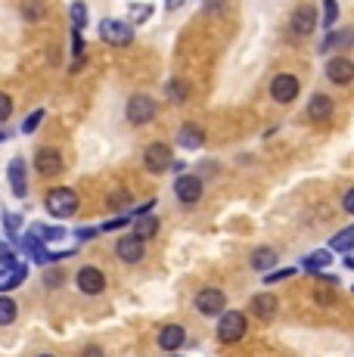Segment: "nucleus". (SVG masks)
I'll list each match as a JSON object with an SVG mask.
<instances>
[{"label":"nucleus","instance_id":"nucleus-1","mask_svg":"<svg viewBox=\"0 0 354 357\" xmlns=\"http://www.w3.org/2000/svg\"><path fill=\"white\" fill-rule=\"evenodd\" d=\"M47 211H50L53 218H59V221L72 218L75 211H78V193L69 187H53L50 193H47Z\"/></svg>","mask_w":354,"mask_h":357},{"label":"nucleus","instance_id":"nucleus-2","mask_svg":"<svg viewBox=\"0 0 354 357\" xmlns=\"http://www.w3.org/2000/svg\"><path fill=\"white\" fill-rule=\"evenodd\" d=\"M246 314L243 311H227L221 314V320H217V339L224 342V345H236V342L246 335Z\"/></svg>","mask_w":354,"mask_h":357},{"label":"nucleus","instance_id":"nucleus-3","mask_svg":"<svg viewBox=\"0 0 354 357\" xmlns=\"http://www.w3.org/2000/svg\"><path fill=\"white\" fill-rule=\"evenodd\" d=\"M100 38L112 47H128L134 40V29L128 22H121V19H103L100 22Z\"/></svg>","mask_w":354,"mask_h":357},{"label":"nucleus","instance_id":"nucleus-4","mask_svg":"<svg viewBox=\"0 0 354 357\" xmlns=\"http://www.w3.org/2000/svg\"><path fill=\"white\" fill-rule=\"evenodd\" d=\"M155 100L146 97V93H137V97L128 100V121L131 125H149V121L155 119Z\"/></svg>","mask_w":354,"mask_h":357},{"label":"nucleus","instance_id":"nucleus-5","mask_svg":"<svg viewBox=\"0 0 354 357\" xmlns=\"http://www.w3.org/2000/svg\"><path fill=\"white\" fill-rule=\"evenodd\" d=\"M143 165H146L153 174H162V171H168L174 165L171 146H168V143H153V146H146V153H143Z\"/></svg>","mask_w":354,"mask_h":357},{"label":"nucleus","instance_id":"nucleus-6","mask_svg":"<svg viewBox=\"0 0 354 357\" xmlns=\"http://www.w3.org/2000/svg\"><path fill=\"white\" fill-rule=\"evenodd\" d=\"M224 305H227V295L221 289H212V286L196 295V311L206 314V317H217V314L224 311Z\"/></svg>","mask_w":354,"mask_h":357},{"label":"nucleus","instance_id":"nucleus-7","mask_svg":"<svg viewBox=\"0 0 354 357\" xmlns=\"http://www.w3.org/2000/svg\"><path fill=\"white\" fill-rule=\"evenodd\" d=\"M174 193H177V199H180L183 205L199 202V199H202V181H199L196 174H183V177H177Z\"/></svg>","mask_w":354,"mask_h":357},{"label":"nucleus","instance_id":"nucleus-8","mask_svg":"<svg viewBox=\"0 0 354 357\" xmlns=\"http://www.w3.org/2000/svg\"><path fill=\"white\" fill-rule=\"evenodd\" d=\"M270 97L277 102H292L298 97V78H292V75H277L274 84H270Z\"/></svg>","mask_w":354,"mask_h":357},{"label":"nucleus","instance_id":"nucleus-9","mask_svg":"<svg viewBox=\"0 0 354 357\" xmlns=\"http://www.w3.org/2000/svg\"><path fill=\"white\" fill-rule=\"evenodd\" d=\"M78 289L84 295H100L106 289V277L97 271V267H81L78 271Z\"/></svg>","mask_w":354,"mask_h":357},{"label":"nucleus","instance_id":"nucleus-10","mask_svg":"<svg viewBox=\"0 0 354 357\" xmlns=\"http://www.w3.org/2000/svg\"><path fill=\"white\" fill-rule=\"evenodd\" d=\"M326 78L332 81V84H348V81H354V63L345 56H336L326 63Z\"/></svg>","mask_w":354,"mask_h":357},{"label":"nucleus","instance_id":"nucleus-11","mask_svg":"<svg viewBox=\"0 0 354 357\" xmlns=\"http://www.w3.org/2000/svg\"><path fill=\"white\" fill-rule=\"evenodd\" d=\"M115 252H118V258L125 261V264H137V261H143V239L140 236H121L118 245H115Z\"/></svg>","mask_w":354,"mask_h":357},{"label":"nucleus","instance_id":"nucleus-12","mask_svg":"<svg viewBox=\"0 0 354 357\" xmlns=\"http://www.w3.org/2000/svg\"><path fill=\"white\" fill-rule=\"evenodd\" d=\"M35 165L44 177H56L59 171H63V155H59L56 149H38Z\"/></svg>","mask_w":354,"mask_h":357},{"label":"nucleus","instance_id":"nucleus-13","mask_svg":"<svg viewBox=\"0 0 354 357\" xmlns=\"http://www.w3.org/2000/svg\"><path fill=\"white\" fill-rule=\"evenodd\" d=\"M317 25V10L314 6H298L295 16H292V34H298V38H305V34H311Z\"/></svg>","mask_w":354,"mask_h":357},{"label":"nucleus","instance_id":"nucleus-14","mask_svg":"<svg viewBox=\"0 0 354 357\" xmlns=\"http://www.w3.org/2000/svg\"><path fill=\"white\" fill-rule=\"evenodd\" d=\"M6 174H10V183H13V193L22 199L29 193V177H25V162L22 159H13L6 165Z\"/></svg>","mask_w":354,"mask_h":357},{"label":"nucleus","instance_id":"nucleus-15","mask_svg":"<svg viewBox=\"0 0 354 357\" xmlns=\"http://www.w3.org/2000/svg\"><path fill=\"white\" fill-rule=\"evenodd\" d=\"M187 345V333H183V326H165L159 333V348L162 351H177V348Z\"/></svg>","mask_w":354,"mask_h":357},{"label":"nucleus","instance_id":"nucleus-16","mask_svg":"<svg viewBox=\"0 0 354 357\" xmlns=\"http://www.w3.org/2000/svg\"><path fill=\"white\" fill-rule=\"evenodd\" d=\"M249 311L255 314V317H261V320H270L277 314V298L270 292L255 295V298H252V305H249Z\"/></svg>","mask_w":354,"mask_h":357},{"label":"nucleus","instance_id":"nucleus-17","mask_svg":"<svg viewBox=\"0 0 354 357\" xmlns=\"http://www.w3.org/2000/svg\"><path fill=\"white\" fill-rule=\"evenodd\" d=\"M177 143H180L183 149H199L202 143H206V130L199 125H183L177 130Z\"/></svg>","mask_w":354,"mask_h":357},{"label":"nucleus","instance_id":"nucleus-18","mask_svg":"<svg viewBox=\"0 0 354 357\" xmlns=\"http://www.w3.org/2000/svg\"><path fill=\"white\" fill-rule=\"evenodd\" d=\"M308 115L314 121H326L332 115V100L326 97V93H314L311 97V102H308Z\"/></svg>","mask_w":354,"mask_h":357},{"label":"nucleus","instance_id":"nucleus-19","mask_svg":"<svg viewBox=\"0 0 354 357\" xmlns=\"http://www.w3.org/2000/svg\"><path fill=\"white\" fill-rule=\"evenodd\" d=\"M351 38H354V31H330L326 34V40L320 44V53H330V50H345V47H351Z\"/></svg>","mask_w":354,"mask_h":357},{"label":"nucleus","instance_id":"nucleus-20","mask_svg":"<svg viewBox=\"0 0 354 357\" xmlns=\"http://www.w3.org/2000/svg\"><path fill=\"white\" fill-rule=\"evenodd\" d=\"M274 264H277V249H268V245H261V249L252 252V267H255V271L268 273Z\"/></svg>","mask_w":354,"mask_h":357},{"label":"nucleus","instance_id":"nucleus-21","mask_svg":"<svg viewBox=\"0 0 354 357\" xmlns=\"http://www.w3.org/2000/svg\"><path fill=\"white\" fill-rule=\"evenodd\" d=\"M326 264H332V252H330V249L311 252V255L302 261V267H305V271H311V273H320V271H323Z\"/></svg>","mask_w":354,"mask_h":357},{"label":"nucleus","instance_id":"nucleus-22","mask_svg":"<svg viewBox=\"0 0 354 357\" xmlns=\"http://www.w3.org/2000/svg\"><path fill=\"white\" fill-rule=\"evenodd\" d=\"M351 249H354V224L339 230L336 236L330 239V252H351Z\"/></svg>","mask_w":354,"mask_h":357},{"label":"nucleus","instance_id":"nucleus-23","mask_svg":"<svg viewBox=\"0 0 354 357\" xmlns=\"http://www.w3.org/2000/svg\"><path fill=\"white\" fill-rule=\"evenodd\" d=\"M155 230H159V221L153 215H143L134 221V236H140V239H153Z\"/></svg>","mask_w":354,"mask_h":357},{"label":"nucleus","instance_id":"nucleus-24","mask_svg":"<svg viewBox=\"0 0 354 357\" xmlns=\"http://www.w3.org/2000/svg\"><path fill=\"white\" fill-rule=\"evenodd\" d=\"M25 277H29V267L25 264H19L16 271H10V277L0 283V292H10V289H19V286L25 283Z\"/></svg>","mask_w":354,"mask_h":357},{"label":"nucleus","instance_id":"nucleus-25","mask_svg":"<svg viewBox=\"0 0 354 357\" xmlns=\"http://www.w3.org/2000/svg\"><path fill=\"white\" fill-rule=\"evenodd\" d=\"M16 320V301L10 295H0V326H10Z\"/></svg>","mask_w":354,"mask_h":357},{"label":"nucleus","instance_id":"nucleus-26","mask_svg":"<svg viewBox=\"0 0 354 357\" xmlns=\"http://www.w3.org/2000/svg\"><path fill=\"white\" fill-rule=\"evenodd\" d=\"M128 16H131V22L143 25L149 16H153V3H131L128 6Z\"/></svg>","mask_w":354,"mask_h":357},{"label":"nucleus","instance_id":"nucleus-27","mask_svg":"<svg viewBox=\"0 0 354 357\" xmlns=\"http://www.w3.org/2000/svg\"><path fill=\"white\" fill-rule=\"evenodd\" d=\"M187 97H190V87H187V81H180V78H177V81H171V84H168V100H171V102H183Z\"/></svg>","mask_w":354,"mask_h":357},{"label":"nucleus","instance_id":"nucleus-28","mask_svg":"<svg viewBox=\"0 0 354 357\" xmlns=\"http://www.w3.org/2000/svg\"><path fill=\"white\" fill-rule=\"evenodd\" d=\"M0 261H3L6 271H16V267L22 264V261H19V255H16V252H13L6 243H0Z\"/></svg>","mask_w":354,"mask_h":357},{"label":"nucleus","instance_id":"nucleus-29","mask_svg":"<svg viewBox=\"0 0 354 357\" xmlns=\"http://www.w3.org/2000/svg\"><path fill=\"white\" fill-rule=\"evenodd\" d=\"M72 22H75V29H78V31L87 25V6L81 3V0H75V3H72Z\"/></svg>","mask_w":354,"mask_h":357},{"label":"nucleus","instance_id":"nucleus-30","mask_svg":"<svg viewBox=\"0 0 354 357\" xmlns=\"http://www.w3.org/2000/svg\"><path fill=\"white\" fill-rule=\"evenodd\" d=\"M336 19H339V3L336 0H323V25L326 29H332Z\"/></svg>","mask_w":354,"mask_h":357},{"label":"nucleus","instance_id":"nucleus-31","mask_svg":"<svg viewBox=\"0 0 354 357\" xmlns=\"http://www.w3.org/2000/svg\"><path fill=\"white\" fill-rule=\"evenodd\" d=\"M3 227H6L10 236H16L19 227H22V215H16V211H6V215H3Z\"/></svg>","mask_w":354,"mask_h":357},{"label":"nucleus","instance_id":"nucleus-32","mask_svg":"<svg viewBox=\"0 0 354 357\" xmlns=\"http://www.w3.org/2000/svg\"><path fill=\"white\" fill-rule=\"evenodd\" d=\"M40 121H44V109H35V112H31L29 119H25V125H22V134H35Z\"/></svg>","mask_w":354,"mask_h":357},{"label":"nucleus","instance_id":"nucleus-33","mask_svg":"<svg viewBox=\"0 0 354 357\" xmlns=\"http://www.w3.org/2000/svg\"><path fill=\"white\" fill-rule=\"evenodd\" d=\"M40 16H44V3H40V0H29V3H25V19L38 22Z\"/></svg>","mask_w":354,"mask_h":357},{"label":"nucleus","instance_id":"nucleus-34","mask_svg":"<svg viewBox=\"0 0 354 357\" xmlns=\"http://www.w3.org/2000/svg\"><path fill=\"white\" fill-rule=\"evenodd\" d=\"M295 277V267H289V271H274V273H264V283H280V280H289Z\"/></svg>","mask_w":354,"mask_h":357},{"label":"nucleus","instance_id":"nucleus-35","mask_svg":"<svg viewBox=\"0 0 354 357\" xmlns=\"http://www.w3.org/2000/svg\"><path fill=\"white\" fill-rule=\"evenodd\" d=\"M13 115V100L6 93H0V121H6Z\"/></svg>","mask_w":354,"mask_h":357},{"label":"nucleus","instance_id":"nucleus-36","mask_svg":"<svg viewBox=\"0 0 354 357\" xmlns=\"http://www.w3.org/2000/svg\"><path fill=\"white\" fill-rule=\"evenodd\" d=\"M131 221H134V215H121V218H115V221H106L103 230H118V227H125V224H131Z\"/></svg>","mask_w":354,"mask_h":357},{"label":"nucleus","instance_id":"nucleus-37","mask_svg":"<svg viewBox=\"0 0 354 357\" xmlns=\"http://www.w3.org/2000/svg\"><path fill=\"white\" fill-rule=\"evenodd\" d=\"M125 205H128V193H125V190L109 196V208H125Z\"/></svg>","mask_w":354,"mask_h":357},{"label":"nucleus","instance_id":"nucleus-38","mask_svg":"<svg viewBox=\"0 0 354 357\" xmlns=\"http://www.w3.org/2000/svg\"><path fill=\"white\" fill-rule=\"evenodd\" d=\"M342 208L348 211V215H354V187L345 193V199H342Z\"/></svg>","mask_w":354,"mask_h":357},{"label":"nucleus","instance_id":"nucleus-39","mask_svg":"<svg viewBox=\"0 0 354 357\" xmlns=\"http://www.w3.org/2000/svg\"><path fill=\"white\" fill-rule=\"evenodd\" d=\"M93 233H97V230H93V227H84V230H78V233H75V236H78V239H91V236H93Z\"/></svg>","mask_w":354,"mask_h":357},{"label":"nucleus","instance_id":"nucleus-40","mask_svg":"<svg viewBox=\"0 0 354 357\" xmlns=\"http://www.w3.org/2000/svg\"><path fill=\"white\" fill-rule=\"evenodd\" d=\"M84 357H103V348H84Z\"/></svg>","mask_w":354,"mask_h":357},{"label":"nucleus","instance_id":"nucleus-41","mask_svg":"<svg viewBox=\"0 0 354 357\" xmlns=\"http://www.w3.org/2000/svg\"><path fill=\"white\" fill-rule=\"evenodd\" d=\"M183 3V0H165V6H168V10H177V6H180Z\"/></svg>","mask_w":354,"mask_h":357},{"label":"nucleus","instance_id":"nucleus-42","mask_svg":"<svg viewBox=\"0 0 354 357\" xmlns=\"http://www.w3.org/2000/svg\"><path fill=\"white\" fill-rule=\"evenodd\" d=\"M40 357H53V354H40Z\"/></svg>","mask_w":354,"mask_h":357},{"label":"nucleus","instance_id":"nucleus-43","mask_svg":"<svg viewBox=\"0 0 354 357\" xmlns=\"http://www.w3.org/2000/svg\"><path fill=\"white\" fill-rule=\"evenodd\" d=\"M0 140H3V134H0Z\"/></svg>","mask_w":354,"mask_h":357}]
</instances>
